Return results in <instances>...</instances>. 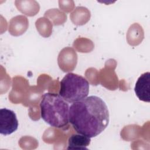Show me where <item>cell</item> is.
I'll use <instances>...</instances> for the list:
<instances>
[{
  "instance_id": "cell-1",
  "label": "cell",
  "mask_w": 150,
  "mask_h": 150,
  "mask_svg": "<svg viewBox=\"0 0 150 150\" xmlns=\"http://www.w3.org/2000/svg\"><path fill=\"white\" fill-rule=\"evenodd\" d=\"M69 118L77 133L93 138L107 128L110 114L108 107L102 98L90 96L72 103L69 107Z\"/></svg>"
},
{
  "instance_id": "cell-2",
  "label": "cell",
  "mask_w": 150,
  "mask_h": 150,
  "mask_svg": "<svg viewBox=\"0 0 150 150\" xmlns=\"http://www.w3.org/2000/svg\"><path fill=\"white\" fill-rule=\"evenodd\" d=\"M69 103L59 94L46 93L40 103L42 118L50 126L65 129L69 123Z\"/></svg>"
},
{
  "instance_id": "cell-3",
  "label": "cell",
  "mask_w": 150,
  "mask_h": 150,
  "mask_svg": "<svg viewBox=\"0 0 150 150\" xmlns=\"http://www.w3.org/2000/svg\"><path fill=\"white\" fill-rule=\"evenodd\" d=\"M89 83L84 77L77 74L69 73L60 83L59 95L67 103H73L87 97Z\"/></svg>"
},
{
  "instance_id": "cell-4",
  "label": "cell",
  "mask_w": 150,
  "mask_h": 150,
  "mask_svg": "<svg viewBox=\"0 0 150 150\" xmlns=\"http://www.w3.org/2000/svg\"><path fill=\"white\" fill-rule=\"evenodd\" d=\"M18 121L15 112L4 108L0 110V133L8 135L17 130Z\"/></svg>"
},
{
  "instance_id": "cell-5",
  "label": "cell",
  "mask_w": 150,
  "mask_h": 150,
  "mask_svg": "<svg viewBox=\"0 0 150 150\" xmlns=\"http://www.w3.org/2000/svg\"><path fill=\"white\" fill-rule=\"evenodd\" d=\"M134 91L139 100L150 102V73L145 72L138 79L134 87Z\"/></svg>"
},
{
  "instance_id": "cell-6",
  "label": "cell",
  "mask_w": 150,
  "mask_h": 150,
  "mask_svg": "<svg viewBox=\"0 0 150 150\" xmlns=\"http://www.w3.org/2000/svg\"><path fill=\"white\" fill-rule=\"evenodd\" d=\"M91 142V138L80 134H73L68 139L67 149H87L88 146Z\"/></svg>"
}]
</instances>
